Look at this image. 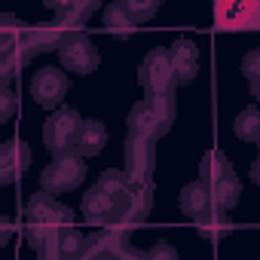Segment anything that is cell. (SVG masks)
Segmentation results:
<instances>
[{
  "label": "cell",
  "instance_id": "14",
  "mask_svg": "<svg viewBox=\"0 0 260 260\" xmlns=\"http://www.w3.org/2000/svg\"><path fill=\"white\" fill-rule=\"evenodd\" d=\"M116 205H119V202H116L113 196H107L101 187H89L86 196H83V202H80V211H83L86 220L107 226L110 220H116Z\"/></svg>",
  "mask_w": 260,
  "mask_h": 260
},
{
  "label": "cell",
  "instance_id": "7",
  "mask_svg": "<svg viewBox=\"0 0 260 260\" xmlns=\"http://www.w3.org/2000/svg\"><path fill=\"white\" fill-rule=\"evenodd\" d=\"M122 172H125L128 184H150L153 172H156V147H153V141L128 135L125 138V169Z\"/></svg>",
  "mask_w": 260,
  "mask_h": 260
},
{
  "label": "cell",
  "instance_id": "21",
  "mask_svg": "<svg viewBox=\"0 0 260 260\" xmlns=\"http://www.w3.org/2000/svg\"><path fill=\"white\" fill-rule=\"evenodd\" d=\"M196 233H199L202 239H208V242H223V239L233 233V220H230V214H223V211H211V214H205L202 220H196Z\"/></svg>",
  "mask_w": 260,
  "mask_h": 260
},
{
  "label": "cell",
  "instance_id": "25",
  "mask_svg": "<svg viewBox=\"0 0 260 260\" xmlns=\"http://www.w3.org/2000/svg\"><path fill=\"white\" fill-rule=\"evenodd\" d=\"M95 187H101L107 196H113V199L119 202V199L125 196V190H128V178H125V172H122V169H104Z\"/></svg>",
  "mask_w": 260,
  "mask_h": 260
},
{
  "label": "cell",
  "instance_id": "29",
  "mask_svg": "<svg viewBox=\"0 0 260 260\" xmlns=\"http://www.w3.org/2000/svg\"><path fill=\"white\" fill-rule=\"evenodd\" d=\"M10 239H13V223H10V217L0 214V248H4Z\"/></svg>",
  "mask_w": 260,
  "mask_h": 260
},
{
  "label": "cell",
  "instance_id": "13",
  "mask_svg": "<svg viewBox=\"0 0 260 260\" xmlns=\"http://www.w3.org/2000/svg\"><path fill=\"white\" fill-rule=\"evenodd\" d=\"M104 147H107V128H104V122H98V119H83L71 153L80 156V159H92V156H98Z\"/></svg>",
  "mask_w": 260,
  "mask_h": 260
},
{
  "label": "cell",
  "instance_id": "23",
  "mask_svg": "<svg viewBox=\"0 0 260 260\" xmlns=\"http://www.w3.org/2000/svg\"><path fill=\"white\" fill-rule=\"evenodd\" d=\"M86 245V236L71 223V226H61L58 230V236H55V242H52V248L64 257V260H71L74 254H80V248Z\"/></svg>",
  "mask_w": 260,
  "mask_h": 260
},
{
  "label": "cell",
  "instance_id": "16",
  "mask_svg": "<svg viewBox=\"0 0 260 260\" xmlns=\"http://www.w3.org/2000/svg\"><path fill=\"white\" fill-rule=\"evenodd\" d=\"M178 205H181V211H184L190 220H202L205 214H211V211H214V208H211L208 187H205L202 181L187 184V187L181 190V196H178Z\"/></svg>",
  "mask_w": 260,
  "mask_h": 260
},
{
  "label": "cell",
  "instance_id": "11",
  "mask_svg": "<svg viewBox=\"0 0 260 260\" xmlns=\"http://www.w3.org/2000/svg\"><path fill=\"white\" fill-rule=\"evenodd\" d=\"M169 61H172V71H175V86H187L196 80L199 74V49L190 37H178L169 49Z\"/></svg>",
  "mask_w": 260,
  "mask_h": 260
},
{
  "label": "cell",
  "instance_id": "30",
  "mask_svg": "<svg viewBox=\"0 0 260 260\" xmlns=\"http://www.w3.org/2000/svg\"><path fill=\"white\" fill-rule=\"evenodd\" d=\"M37 254H40L37 260H64V257H61V254H58V251H55L52 245H46V248H40Z\"/></svg>",
  "mask_w": 260,
  "mask_h": 260
},
{
  "label": "cell",
  "instance_id": "18",
  "mask_svg": "<svg viewBox=\"0 0 260 260\" xmlns=\"http://www.w3.org/2000/svg\"><path fill=\"white\" fill-rule=\"evenodd\" d=\"M104 31L113 34L116 40H132L138 34V25L128 19L122 4H110V7H104Z\"/></svg>",
  "mask_w": 260,
  "mask_h": 260
},
{
  "label": "cell",
  "instance_id": "31",
  "mask_svg": "<svg viewBox=\"0 0 260 260\" xmlns=\"http://www.w3.org/2000/svg\"><path fill=\"white\" fill-rule=\"evenodd\" d=\"M251 178L260 181V162H251Z\"/></svg>",
  "mask_w": 260,
  "mask_h": 260
},
{
  "label": "cell",
  "instance_id": "28",
  "mask_svg": "<svg viewBox=\"0 0 260 260\" xmlns=\"http://www.w3.org/2000/svg\"><path fill=\"white\" fill-rule=\"evenodd\" d=\"M13 113H16V95L10 89H4V92H0V125H4Z\"/></svg>",
  "mask_w": 260,
  "mask_h": 260
},
{
  "label": "cell",
  "instance_id": "24",
  "mask_svg": "<svg viewBox=\"0 0 260 260\" xmlns=\"http://www.w3.org/2000/svg\"><path fill=\"white\" fill-rule=\"evenodd\" d=\"M116 260H178V251H175V245H169V242H156V245L147 248V251L128 248V251H122Z\"/></svg>",
  "mask_w": 260,
  "mask_h": 260
},
{
  "label": "cell",
  "instance_id": "4",
  "mask_svg": "<svg viewBox=\"0 0 260 260\" xmlns=\"http://www.w3.org/2000/svg\"><path fill=\"white\" fill-rule=\"evenodd\" d=\"M80 122L83 116L74 110V107H58L49 113V119L43 122V144L55 153V156H64L74 150V141H77V132H80Z\"/></svg>",
  "mask_w": 260,
  "mask_h": 260
},
{
  "label": "cell",
  "instance_id": "2",
  "mask_svg": "<svg viewBox=\"0 0 260 260\" xmlns=\"http://www.w3.org/2000/svg\"><path fill=\"white\" fill-rule=\"evenodd\" d=\"M55 52H58V61H61V71H64V74L89 77V74H95V71H98V64H101L98 46L92 43V37H89L86 31L68 34Z\"/></svg>",
  "mask_w": 260,
  "mask_h": 260
},
{
  "label": "cell",
  "instance_id": "22",
  "mask_svg": "<svg viewBox=\"0 0 260 260\" xmlns=\"http://www.w3.org/2000/svg\"><path fill=\"white\" fill-rule=\"evenodd\" d=\"M233 132H236L239 141L257 144V141H260V110H257V107H245V110L236 116V122H233Z\"/></svg>",
  "mask_w": 260,
  "mask_h": 260
},
{
  "label": "cell",
  "instance_id": "20",
  "mask_svg": "<svg viewBox=\"0 0 260 260\" xmlns=\"http://www.w3.org/2000/svg\"><path fill=\"white\" fill-rule=\"evenodd\" d=\"M64 37H68V34H64L55 22L40 25V28H28V46H31L34 55H37V52H46V49H58Z\"/></svg>",
  "mask_w": 260,
  "mask_h": 260
},
{
  "label": "cell",
  "instance_id": "8",
  "mask_svg": "<svg viewBox=\"0 0 260 260\" xmlns=\"http://www.w3.org/2000/svg\"><path fill=\"white\" fill-rule=\"evenodd\" d=\"M25 217H28V223H43V226H55V230L74 223V211H71L68 205H61L55 196L43 193V190H37V193L28 199Z\"/></svg>",
  "mask_w": 260,
  "mask_h": 260
},
{
  "label": "cell",
  "instance_id": "5",
  "mask_svg": "<svg viewBox=\"0 0 260 260\" xmlns=\"http://www.w3.org/2000/svg\"><path fill=\"white\" fill-rule=\"evenodd\" d=\"M138 83L141 89L147 92V98H156V95H172L175 89V71H172V61H169V49H150L138 68Z\"/></svg>",
  "mask_w": 260,
  "mask_h": 260
},
{
  "label": "cell",
  "instance_id": "19",
  "mask_svg": "<svg viewBox=\"0 0 260 260\" xmlns=\"http://www.w3.org/2000/svg\"><path fill=\"white\" fill-rule=\"evenodd\" d=\"M230 175H236V172H233V162H230L220 150H208V153L202 156V162H199V181H202L205 187H211V184H217V181H223V178H230Z\"/></svg>",
  "mask_w": 260,
  "mask_h": 260
},
{
  "label": "cell",
  "instance_id": "6",
  "mask_svg": "<svg viewBox=\"0 0 260 260\" xmlns=\"http://www.w3.org/2000/svg\"><path fill=\"white\" fill-rule=\"evenodd\" d=\"M71 89V80L61 68L49 64V68H40L34 77H31V98L46 107V110H58L64 104V95Z\"/></svg>",
  "mask_w": 260,
  "mask_h": 260
},
{
  "label": "cell",
  "instance_id": "10",
  "mask_svg": "<svg viewBox=\"0 0 260 260\" xmlns=\"http://www.w3.org/2000/svg\"><path fill=\"white\" fill-rule=\"evenodd\" d=\"M28 166H31V147L22 138L0 144V187H10V184L22 181Z\"/></svg>",
  "mask_w": 260,
  "mask_h": 260
},
{
  "label": "cell",
  "instance_id": "15",
  "mask_svg": "<svg viewBox=\"0 0 260 260\" xmlns=\"http://www.w3.org/2000/svg\"><path fill=\"white\" fill-rule=\"evenodd\" d=\"M16 52H31V46H28V25L22 19H16V16H0V58L16 55Z\"/></svg>",
  "mask_w": 260,
  "mask_h": 260
},
{
  "label": "cell",
  "instance_id": "1",
  "mask_svg": "<svg viewBox=\"0 0 260 260\" xmlns=\"http://www.w3.org/2000/svg\"><path fill=\"white\" fill-rule=\"evenodd\" d=\"M175 122V95H156V98H141L128 110V135L144 138V141H159Z\"/></svg>",
  "mask_w": 260,
  "mask_h": 260
},
{
  "label": "cell",
  "instance_id": "3",
  "mask_svg": "<svg viewBox=\"0 0 260 260\" xmlns=\"http://www.w3.org/2000/svg\"><path fill=\"white\" fill-rule=\"evenodd\" d=\"M83 181H86V159H80V156H74V153L55 156V159L40 172V190L49 193V196L71 193V190H77Z\"/></svg>",
  "mask_w": 260,
  "mask_h": 260
},
{
  "label": "cell",
  "instance_id": "27",
  "mask_svg": "<svg viewBox=\"0 0 260 260\" xmlns=\"http://www.w3.org/2000/svg\"><path fill=\"white\" fill-rule=\"evenodd\" d=\"M242 74H245V80L251 83V92L257 95V92H260V49H251V52L242 58Z\"/></svg>",
  "mask_w": 260,
  "mask_h": 260
},
{
  "label": "cell",
  "instance_id": "17",
  "mask_svg": "<svg viewBox=\"0 0 260 260\" xmlns=\"http://www.w3.org/2000/svg\"><path fill=\"white\" fill-rule=\"evenodd\" d=\"M208 196H211V208L226 214V211H233V208L239 205V196H242V181H239L236 175H230V178H223V181L211 184V187H208Z\"/></svg>",
  "mask_w": 260,
  "mask_h": 260
},
{
  "label": "cell",
  "instance_id": "12",
  "mask_svg": "<svg viewBox=\"0 0 260 260\" xmlns=\"http://www.w3.org/2000/svg\"><path fill=\"white\" fill-rule=\"evenodd\" d=\"M49 10L55 13V25L64 34H77V31H83L89 16L98 10V4L95 0H64V4H49Z\"/></svg>",
  "mask_w": 260,
  "mask_h": 260
},
{
  "label": "cell",
  "instance_id": "26",
  "mask_svg": "<svg viewBox=\"0 0 260 260\" xmlns=\"http://www.w3.org/2000/svg\"><path fill=\"white\" fill-rule=\"evenodd\" d=\"M122 10L128 13V19H132L135 25H144V22H150L159 13V0H125Z\"/></svg>",
  "mask_w": 260,
  "mask_h": 260
},
{
  "label": "cell",
  "instance_id": "9",
  "mask_svg": "<svg viewBox=\"0 0 260 260\" xmlns=\"http://www.w3.org/2000/svg\"><path fill=\"white\" fill-rule=\"evenodd\" d=\"M150 208H153V187H150V184H128L125 196H122L119 205H116V223L135 230V226L150 214ZM110 223H113V220H110Z\"/></svg>",
  "mask_w": 260,
  "mask_h": 260
}]
</instances>
